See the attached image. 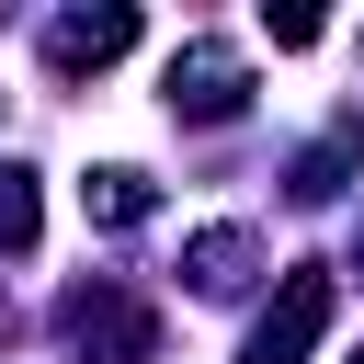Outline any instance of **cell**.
<instances>
[{
  "label": "cell",
  "instance_id": "cell-1",
  "mask_svg": "<svg viewBox=\"0 0 364 364\" xmlns=\"http://www.w3.org/2000/svg\"><path fill=\"white\" fill-rule=\"evenodd\" d=\"M159 91H171V114H182V125H228V114L250 102V57L193 34V46L171 57V80H159Z\"/></svg>",
  "mask_w": 364,
  "mask_h": 364
},
{
  "label": "cell",
  "instance_id": "cell-4",
  "mask_svg": "<svg viewBox=\"0 0 364 364\" xmlns=\"http://www.w3.org/2000/svg\"><path fill=\"white\" fill-rule=\"evenodd\" d=\"M136 46V11L125 0H102V11H68V23H46V68L57 80H80V68H114Z\"/></svg>",
  "mask_w": 364,
  "mask_h": 364
},
{
  "label": "cell",
  "instance_id": "cell-5",
  "mask_svg": "<svg viewBox=\"0 0 364 364\" xmlns=\"http://www.w3.org/2000/svg\"><path fill=\"white\" fill-rule=\"evenodd\" d=\"M250 262H262V239H250V228H205V239L182 250L193 296H239V284H250Z\"/></svg>",
  "mask_w": 364,
  "mask_h": 364
},
{
  "label": "cell",
  "instance_id": "cell-9",
  "mask_svg": "<svg viewBox=\"0 0 364 364\" xmlns=\"http://www.w3.org/2000/svg\"><path fill=\"white\" fill-rule=\"evenodd\" d=\"M0 330H11V296H0Z\"/></svg>",
  "mask_w": 364,
  "mask_h": 364
},
{
  "label": "cell",
  "instance_id": "cell-7",
  "mask_svg": "<svg viewBox=\"0 0 364 364\" xmlns=\"http://www.w3.org/2000/svg\"><path fill=\"white\" fill-rule=\"evenodd\" d=\"M353 171H364V125H330V136H318V148L296 159V205H330V193L353 182Z\"/></svg>",
  "mask_w": 364,
  "mask_h": 364
},
{
  "label": "cell",
  "instance_id": "cell-2",
  "mask_svg": "<svg viewBox=\"0 0 364 364\" xmlns=\"http://www.w3.org/2000/svg\"><path fill=\"white\" fill-rule=\"evenodd\" d=\"M330 307H341V296H330V273H318V262H296V273H284V296L262 307V330H250V353H239V364H307V341L330 330Z\"/></svg>",
  "mask_w": 364,
  "mask_h": 364
},
{
  "label": "cell",
  "instance_id": "cell-6",
  "mask_svg": "<svg viewBox=\"0 0 364 364\" xmlns=\"http://www.w3.org/2000/svg\"><path fill=\"white\" fill-rule=\"evenodd\" d=\"M80 216H91V228H148V216H159V193H148V171H125V159H114V171H91V182H80Z\"/></svg>",
  "mask_w": 364,
  "mask_h": 364
},
{
  "label": "cell",
  "instance_id": "cell-3",
  "mask_svg": "<svg viewBox=\"0 0 364 364\" xmlns=\"http://www.w3.org/2000/svg\"><path fill=\"white\" fill-rule=\"evenodd\" d=\"M57 330H68L80 353H125V364H148V353H159V318H148L136 296H114V284H68Z\"/></svg>",
  "mask_w": 364,
  "mask_h": 364
},
{
  "label": "cell",
  "instance_id": "cell-8",
  "mask_svg": "<svg viewBox=\"0 0 364 364\" xmlns=\"http://www.w3.org/2000/svg\"><path fill=\"white\" fill-rule=\"evenodd\" d=\"M46 205H34V171H0V250H34Z\"/></svg>",
  "mask_w": 364,
  "mask_h": 364
}]
</instances>
